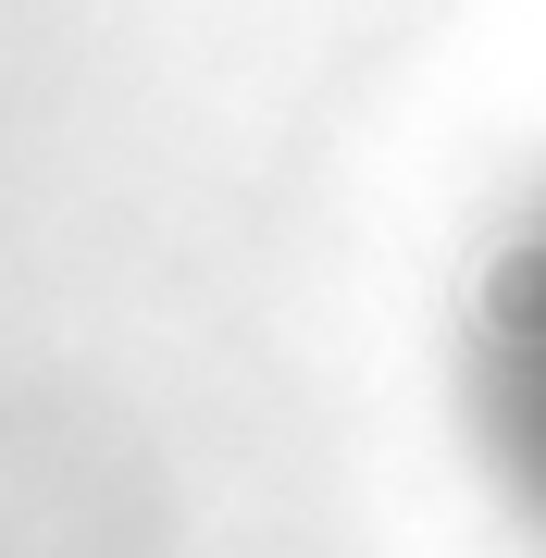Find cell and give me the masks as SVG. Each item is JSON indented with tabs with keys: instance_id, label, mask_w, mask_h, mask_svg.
<instances>
[{
	"instance_id": "cell-1",
	"label": "cell",
	"mask_w": 546,
	"mask_h": 558,
	"mask_svg": "<svg viewBox=\"0 0 546 558\" xmlns=\"http://www.w3.org/2000/svg\"><path fill=\"white\" fill-rule=\"evenodd\" d=\"M447 373H460L472 447H485L497 484L546 521V186L472 248L460 323H447Z\"/></svg>"
}]
</instances>
